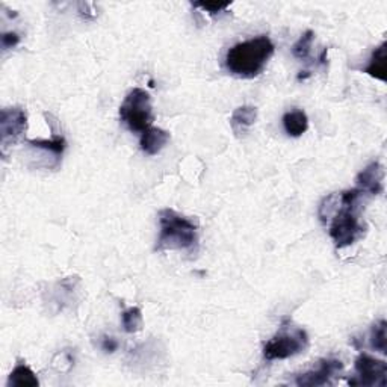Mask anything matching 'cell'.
<instances>
[{"mask_svg": "<svg viewBox=\"0 0 387 387\" xmlns=\"http://www.w3.org/2000/svg\"><path fill=\"white\" fill-rule=\"evenodd\" d=\"M283 127L286 134L292 138H300L309 129L307 114L301 109L289 111L283 115Z\"/></svg>", "mask_w": 387, "mask_h": 387, "instance_id": "12", "label": "cell"}, {"mask_svg": "<svg viewBox=\"0 0 387 387\" xmlns=\"http://www.w3.org/2000/svg\"><path fill=\"white\" fill-rule=\"evenodd\" d=\"M366 194L360 188L345 191L339 197V206L334 212L330 224V237L337 249H345L357 242L366 232V226L361 222L359 213L361 209V200Z\"/></svg>", "mask_w": 387, "mask_h": 387, "instance_id": "2", "label": "cell"}, {"mask_svg": "<svg viewBox=\"0 0 387 387\" xmlns=\"http://www.w3.org/2000/svg\"><path fill=\"white\" fill-rule=\"evenodd\" d=\"M370 78H375L381 82H386V43L378 46L370 55L368 67L363 70Z\"/></svg>", "mask_w": 387, "mask_h": 387, "instance_id": "15", "label": "cell"}, {"mask_svg": "<svg viewBox=\"0 0 387 387\" xmlns=\"http://www.w3.org/2000/svg\"><path fill=\"white\" fill-rule=\"evenodd\" d=\"M274 43L267 35L241 41L228 48L226 69L237 78L253 79L259 76L274 55Z\"/></svg>", "mask_w": 387, "mask_h": 387, "instance_id": "1", "label": "cell"}, {"mask_svg": "<svg viewBox=\"0 0 387 387\" xmlns=\"http://www.w3.org/2000/svg\"><path fill=\"white\" fill-rule=\"evenodd\" d=\"M117 348H118L117 339H114V337H111V336H105L103 337V339H102V350L105 352L112 354V352L117 351Z\"/></svg>", "mask_w": 387, "mask_h": 387, "instance_id": "21", "label": "cell"}, {"mask_svg": "<svg viewBox=\"0 0 387 387\" xmlns=\"http://www.w3.org/2000/svg\"><path fill=\"white\" fill-rule=\"evenodd\" d=\"M170 138L171 136L167 130L152 126L143 132L141 139H139V147H141V150L145 154L154 156L162 152V148L170 143Z\"/></svg>", "mask_w": 387, "mask_h": 387, "instance_id": "10", "label": "cell"}, {"mask_svg": "<svg viewBox=\"0 0 387 387\" xmlns=\"http://www.w3.org/2000/svg\"><path fill=\"white\" fill-rule=\"evenodd\" d=\"M120 120L130 132H143L152 127L154 115L152 97L143 88H134L120 106Z\"/></svg>", "mask_w": 387, "mask_h": 387, "instance_id": "4", "label": "cell"}, {"mask_svg": "<svg viewBox=\"0 0 387 387\" xmlns=\"http://www.w3.org/2000/svg\"><path fill=\"white\" fill-rule=\"evenodd\" d=\"M386 330H387V323L384 319H381L372 325V328H370V336H369L370 347L381 354H386V339H387Z\"/></svg>", "mask_w": 387, "mask_h": 387, "instance_id": "17", "label": "cell"}, {"mask_svg": "<svg viewBox=\"0 0 387 387\" xmlns=\"http://www.w3.org/2000/svg\"><path fill=\"white\" fill-rule=\"evenodd\" d=\"M343 369V363L337 359H323L319 361L316 369H312L309 372L300 374L296 377L295 384L300 387H318L330 384L334 377L339 375Z\"/></svg>", "mask_w": 387, "mask_h": 387, "instance_id": "8", "label": "cell"}, {"mask_svg": "<svg viewBox=\"0 0 387 387\" xmlns=\"http://www.w3.org/2000/svg\"><path fill=\"white\" fill-rule=\"evenodd\" d=\"M161 233L156 242V250H179L197 253L199 250V227L194 221L180 213L163 209L159 212Z\"/></svg>", "mask_w": 387, "mask_h": 387, "instance_id": "3", "label": "cell"}, {"mask_svg": "<svg viewBox=\"0 0 387 387\" xmlns=\"http://www.w3.org/2000/svg\"><path fill=\"white\" fill-rule=\"evenodd\" d=\"M258 120V108L256 106H240L235 109V112L230 117V126L237 136H241L249 132V129L256 123Z\"/></svg>", "mask_w": 387, "mask_h": 387, "instance_id": "11", "label": "cell"}, {"mask_svg": "<svg viewBox=\"0 0 387 387\" xmlns=\"http://www.w3.org/2000/svg\"><path fill=\"white\" fill-rule=\"evenodd\" d=\"M38 384L35 372L26 363H19L8 378V387H37Z\"/></svg>", "mask_w": 387, "mask_h": 387, "instance_id": "13", "label": "cell"}, {"mask_svg": "<svg viewBox=\"0 0 387 387\" xmlns=\"http://www.w3.org/2000/svg\"><path fill=\"white\" fill-rule=\"evenodd\" d=\"M354 369H356V375L348 380L350 386H386L387 363L384 360H378L369 354L361 352L354 361Z\"/></svg>", "mask_w": 387, "mask_h": 387, "instance_id": "6", "label": "cell"}, {"mask_svg": "<svg viewBox=\"0 0 387 387\" xmlns=\"http://www.w3.org/2000/svg\"><path fill=\"white\" fill-rule=\"evenodd\" d=\"M121 323H123V328H125V332L129 334L141 330L143 324H144L141 309L139 307L126 309L121 315Z\"/></svg>", "mask_w": 387, "mask_h": 387, "instance_id": "16", "label": "cell"}, {"mask_svg": "<svg viewBox=\"0 0 387 387\" xmlns=\"http://www.w3.org/2000/svg\"><path fill=\"white\" fill-rule=\"evenodd\" d=\"M28 144L34 148H38V150H43L46 153H51L52 156H55L56 161H61V156L67 147V141L62 135H56L53 134L52 139H29Z\"/></svg>", "mask_w": 387, "mask_h": 387, "instance_id": "14", "label": "cell"}, {"mask_svg": "<svg viewBox=\"0 0 387 387\" xmlns=\"http://www.w3.org/2000/svg\"><path fill=\"white\" fill-rule=\"evenodd\" d=\"M309 347V336L301 328L285 327L263 347V359L268 361L285 360L296 356Z\"/></svg>", "mask_w": 387, "mask_h": 387, "instance_id": "5", "label": "cell"}, {"mask_svg": "<svg viewBox=\"0 0 387 387\" xmlns=\"http://www.w3.org/2000/svg\"><path fill=\"white\" fill-rule=\"evenodd\" d=\"M327 48H324V52H323V55H321V57H319V62L321 64H325V60H327Z\"/></svg>", "mask_w": 387, "mask_h": 387, "instance_id": "22", "label": "cell"}, {"mask_svg": "<svg viewBox=\"0 0 387 387\" xmlns=\"http://www.w3.org/2000/svg\"><path fill=\"white\" fill-rule=\"evenodd\" d=\"M314 38H315L314 30L304 32V34L300 37V39L296 41L292 47L294 56L303 61L307 60V57L310 56V48H312V43H314Z\"/></svg>", "mask_w": 387, "mask_h": 387, "instance_id": "18", "label": "cell"}, {"mask_svg": "<svg viewBox=\"0 0 387 387\" xmlns=\"http://www.w3.org/2000/svg\"><path fill=\"white\" fill-rule=\"evenodd\" d=\"M28 130V115L26 111L19 106L5 108L0 112V143H2V153L5 154L8 147L14 145Z\"/></svg>", "mask_w": 387, "mask_h": 387, "instance_id": "7", "label": "cell"}, {"mask_svg": "<svg viewBox=\"0 0 387 387\" xmlns=\"http://www.w3.org/2000/svg\"><path fill=\"white\" fill-rule=\"evenodd\" d=\"M359 188L365 194L380 195L384 191V168L380 162H370L357 176Z\"/></svg>", "mask_w": 387, "mask_h": 387, "instance_id": "9", "label": "cell"}, {"mask_svg": "<svg viewBox=\"0 0 387 387\" xmlns=\"http://www.w3.org/2000/svg\"><path fill=\"white\" fill-rule=\"evenodd\" d=\"M230 5H232V2H197V3H192L194 8H200L201 11L208 12L210 15H218L221 12H224Z\"/></svg>", "mask_w": 387, "mask_h": 387, "instance_id": "19", "label": "cell"}, {"mask_svg": "<svg viewBox=\"0 0 387 387\" xmlns=\"http://www.w3.org/2000/svg\"><path fill=\"white\" fill-rule=\"evenodd\" d=\"M0 41H2L3 51H10V48H14L20 43V35L17 32H3Z\"/></svg>", "mask_w": 387, "mask_h": 387, "instance_id": "20", "label": "cell"}]
</instances>
